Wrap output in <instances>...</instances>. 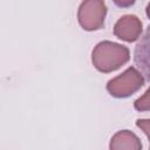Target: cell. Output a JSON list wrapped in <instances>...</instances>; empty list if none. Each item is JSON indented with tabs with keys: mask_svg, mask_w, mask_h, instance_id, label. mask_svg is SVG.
Masks as SVG:
<instances>
[{
	"mask_svg": "<svg viewBox=\"0 0 150 150\" xmlns=\"http://www.w3.org/2000/svg\"><path fill=\"white\" fill-rule=\"evenodd\" d=\"M130 59L129 49L111 41L98 42L91 52V62L101 73H111L125 64Z\"/></svg>",
	"mask_w": 150,
	"mask_h": 150,
	"instance_id": "obj_1",
	"label": "cell"
},
{
	"mask_svg": "<svg viewBox=\"0 0 150 150\" xmlns=\"http://www.w3.org/2000/svg\"><path fill=\"white\" fill-rule=\"evenodd\" d=\"M136 125L146 135L149 139V150H150V118H137Z\"/></svg>",
	"mask_w": 150,
	"mask_h": 150,
	"instance_id": "obj_8",
	"label": "cell"
},
{
	"mask_svg": "<svg viewBox=\"0 0 150 150\" xmlns=\"http://www.w3.org/2000/svg\"><path fill=\"white\" fill-rule=\"evenodd\" d=\"M144 86L143 75L135 68L129 67L118 76L107 83V91L116 98H125L138 91Z\"/></svg>",
	"mask_w": 150,
	"mask_h": 150,
	"instance_id": "obj_2",
	"label": "cell"
},
{
	"mask_svg": "<svg viewBox=\"0 0 150 150\" xmlns=\"http://www.w3.org/2000/svg\"><path fill=\"white\" fill-rule=\"evenodd\" d=\"M134 61L138 71L150 82V25L135 47Z\"/></svg>",
	"mask_w": 150,
	"mask_h": 150,
	"instance_id": "obj_5",
	"label": "cell"
},
{
	"mask_svg": "<svg viewBox=\"0 0 150 150\" xmlns=\"http://www.w3.org/2000/svg\"><path fill=\"white\" fill-rule=\"evenodd\" d=\"M142 28V21L136 15L125 14L116 21L114 26V34L122 41L134 42L141 38Z\"/></svg>",
	"mask_w": 150,
	"mask_h": 150,
	"instance_id": "obj_4",
	"label": "cell"
},
{
	"mask_svg": "<svg viewBox=\"0 0 150 150\" xmlns=\"http://www.w3.org/2000/svg\"><path fill=\"white\" fill-rule=\"evenodd\" d=\"M109 150H142V142L130 130H120L112 135Z\"/></svg>",
	"mask_w": 150,
	"mask_h": 150,
	"instance_id": "obj_6",
	"label": "cell"
},
{
	"mask_svg": "<svg viewBox=\"0 0 150 150\" xmlns=\"http://www.w3.org/2000/svg\"><path fill=\"white\" fill-rule=\"evenodd\" d=\"M134 108L137 111H150V87L141 97L134 102Z\"/></svg>",
	"mask_w": 150,
	"mask_h": 150,
	"instance_id": "obj_7",
	"label": "cell"
},
{
	"mask_svg": "<svg viewBox=\"0 0 150 150\" xmlns=\"http://www.w3.org/2000/svg\"><path fill=\"white\" fill-rule=\"evenodd\" d=\"M145 12H146V16L150 19V2L146 5V8H145Z\"/></svg>",
	"mask_w": 150,
	"mask_h": 150,
	"instance_id": "obj_9",
	"label": "cell"
},
{
	"mask_svg": "<svg viewBox=\"0 0 150 150\" xmlns=\"http://www.w3.org/2000/svg\"><path fill=\"white\" fill-rule=\"evenodd\" d=\"M107 15V6L101 0H88L81 2L77 11V20L80 26L88 32L98 30L104 27Z\"/></svg>",
	"mask_w": 150,
	"mask_h": 150,
	"instance_id": "obj_3",
	"label": "cell"
}]
</instances>
